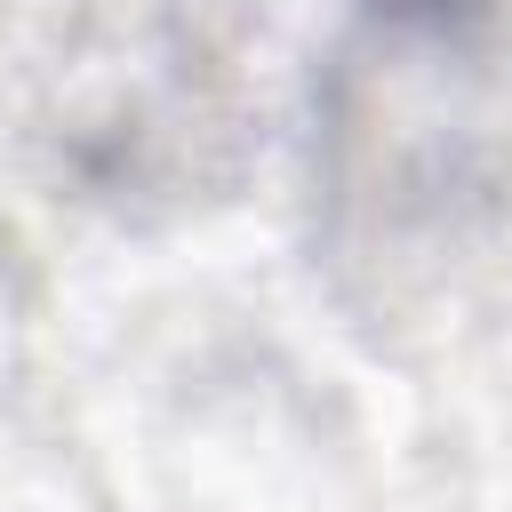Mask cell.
<instances>
[{"label": "cell", "instance_id": "cell-1", "mask_svg": "<svg viewBox=\"0 0 512 512\" xmlns=\"http://www.w3.org/2000/svg\"><path fill=\"white\" fill-rule=\"evenodd\" d=\"M392 16H424V24H448L456 8H472V0H384Z\"/></svg>", "mask_w": 512, "mask_h": 512}]
</instances>
